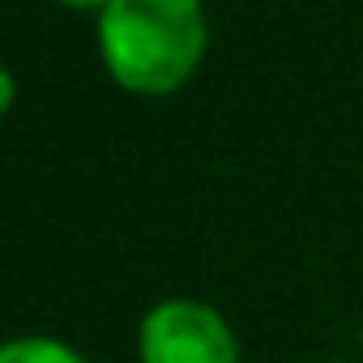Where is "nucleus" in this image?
Segmentation results:
<instances>
[{
	"mask_svg": "<svg viewBox=\"0 0 363 363\" xmlns=\"http://www.w3.org/2000/svg\"><path fill=\"white\" fill-rule=\"evenodd\" d=\"M141 363H240V337L227 316L197 299H162L137 329Z\"/></svg>",
	"mask_w": 363,
	"mask_h": 363,
	"instance_id": "f03ea898",
	"label": "nucleus"
},
{
	"mask_svg": "<svg viewBox=\"0 0 363 363\" xmlns=\"http://www.w3.org/2000/svg\"><path fill=\"white\" fill-rule=\"evenodd\" d=\"M0 363H90V359L56 337H13L0 342Z\"/></svg>",
	"mask_w": 363,
	"mask_h": 363,
	"instance_id": "7ed1b4c3",
	"label": "nucleus"
},
{
	"mask_svg": "<svg viewBox=\"0 0 363 363\" xmlns=\"http://www.w3.org/2000/svg\"><path fill=\"white\" fill-rule=\"evenodd\" d=\"M210 43L201 0H111L99 13V52L116 86L162 99L184 86Z\"/></svg>",
	"mask_w": 363,
	"mask_h": 363,
	"instance_id": "f257e3e1",
	"label": "nucleus"
},
{
	"mask_svg": "<svg viewBox=\"0 0 363 363\" xmlns=\"http://www.w3.org/2000/svg\"><path fill=\"white\" fill-rule=\"evenodd\" d=\"M56 5H65V9H99L103 13L111 0H56Z\"/></svg>",
	"mask_w": 363,
	"mask_h": 363,
	"instance_id": "39448f33",
	"label": "nucleus"
},
{
	"mask_svg": "<svg viewBox=\"0 0 363 363\" xmlns=\"http://www.w3.org/2000/svg\"><path fill=\"white\" fill-rule=\"evenodd\" d=\"M13 99H18V82H13V73L0 65V120L9 116V107H13Z\"/></svg>",
	"mask_w": 363,
	"mask_h": 363,
	"instance_id": "20e7f679",
	"label": "nucleus"
}]
</instances>
